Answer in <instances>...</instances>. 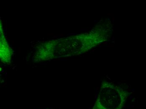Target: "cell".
I'll return each mask as SVG.
<instances>
[{
  "mask_svg": "<svg viewBox=\"0 0 146 109\" xmlns=\"http://www.w3.org/2000/svg\"><path fill=\"white\" fill-rule=\"evenodd\" d=\"M122 89L108 83H103L92 109H122L127 98Z\"/></svg>",
  "mask_w": 146,
  "mask_h": 109,
  "instance_id": "cell-1",
  "label": "cell"
}]
</instances>
